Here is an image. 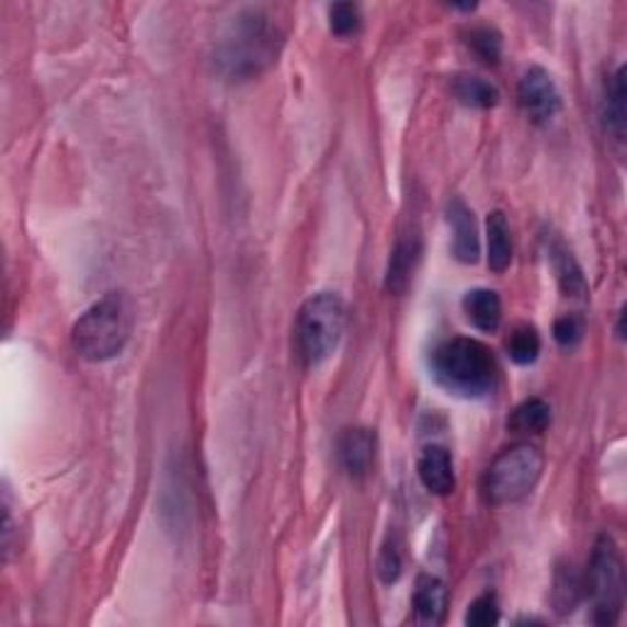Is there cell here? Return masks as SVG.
<instances>
[{"label": "cell", "mask_w": 627, "mask_h": 627, "mask_svg": "<svg viewBox=\"0 0 627 627\" xmlns=\"http://www.w3.org/2000/svg\"><path fill=\"white\" fill-rule=\"evenodd\" d=\"M285 33L265 8H240L214 42V69L228 81H250L275 65Z\"/></svg>", "instance_id": "cell-1"}, {"label": "cell", "mask_w": 627, "mask_h": 627, "mask_svg": "<svg viewBox=\"0 0 627 627\" xmlns=\"http://www.w3.org/2000/svg\"><path fill=\"white\" fill-rule=\"evenodd\" d=\"M430 368L434 380L448 395L464 400H480L495 390L498 365L486 343L476 339L456 337L448 339L432 351Z\"/></svg>", "instance_id": "cell-2"}, {"label": "cell", "mask_w": 627, "mask_h": 627, "mask_svg": "<svg viewBox=\"0 0 627 627\" xmlns=\"http://www.w3.org/2000/svg\"><path fill=\"white\" fill-rule=\"evenodd\" d=\"M133 301L125 292H109L81 314L71 329V346L89 363H106L123 353L133 333Z\"/></svg>", "instance_id": "cell-3"}, {"label": "cell", "mask_w": 627, "mask_h": 627, "mask_svg": "<svg viewBox=\"0 0 627 627\" xmlns=\"http://www.w3.org/2000/svg\"><path fill=\"white\" fill-rule=\"evenodd\" d=\"M349 309L337 292H319L301 305L297 314V353L307 368H317L339 349L346 331Z\"/></svg>", "instance_id": "cell-4"}, {"label": "cell", "mask_w": 627, "mask_h": 627, "mask_svg": "<svg viewBox=\"0 0 627 627\" xmlns=\"http://www.w3.org/2000/svg\"><path fill=\"white\" fill-rule=\"evenodd\" d=\"M542 470H545V454L535 444H515L498 454L488 466L480 493L493 508L515 505L537 488Z\"/></svg>", "instance_id": "cell-5"}, {"label": "cell", "mask_w": 627, "mask_h": 627, "mask_svg": "<svg viewBox=\"0 0 627 627\" xmlns=\"http://www.w3.org/2000/svg\"><path fill=\"white\" fill-rule=\"evenodd\" d=\"M589 598L593 603V623L595 625H615L620 620L625 603V577L623 559L618 545L608 535L595 539L586 581H583Z\"/></svg>", "instance_id": "cell-6"}, {"label": "cell", "mask_w": 627, "mask_h": 627, "mask_svg": "<svg viewBox=\"0 0 627 627\" xmlns=\"http://www.w3.org/2000/svg\"><path fill=\"white\" fill-rule=\"evenodd\" d=\"M517 96L525 116L535 125L551 123L561 111V93L557 83H554L549 71L542 67H529L525 75H522Z\"/></svg>", "instance_id": "cell-7"}, {"label": "cell", "mask_w": 627, "mask_h": 627, "mask_svg": "<svg viewBox=\"0 0 627 627\" xmlns=\"http://www.w3.org/2000/svg\"><path fill=\"white\" fill-rule=\"evenodd\" d=\"M446 221L452 226L454 240H452V253L458 263L474 265L480 258V236L474 212L461 202V198H452L446 204Z\"/></svg>", "instance_id": "cell-8"}, {"label": "cell", "mask_w": 627, "mask_h": 627, "mask_svg": "<svg viewBox=\"0 0 627 627\" xmlns=\"http://www.w3.org/2000/svg\"><path fill=\"white\" fill-rule=\"evenodd\" d=\"M420 255H422L420 236L404 233L400 240H397L390 253L388 273H385V289H388L390 295L400 297L404 295L407 287L412 285L414 270L417 265H420Z\"/></svg>", "instance_id": "cell-9"}, {"label": "cell", "mask_w": 627, "mask_h": 627, "mask_svg": "<svg viewBox=\"0 0 627 627\" xmlns=\"http://www.w3.org/2000/svg\"><path fill=\"white\" fill-rule=\"evenodd\" d=\"M417 474H420L422 486L434 495H448L456 488V474L452 454L444 446L432 444L426 446L420 461H417Z\"/></svg>", "instance_id": "cell-10"}, {"label": "cell", "mask_w": 627, "mask_h": 627, "mask_svg": "<svg viewBox=\"0 0 627 627\" xmlns=\"http://www.w3.org/2000/svg\"><path fill=\"white\" fill-rule=\"evenodd\" d=\"M375 432L363 430V426H355L341 436L339 442V456L341 466L351 478H365L371 474L373 461H375Z\"/></svg>", "instance_id": "cell-11"}, {"label": "cell", "mask_w": 627, "mask_h": 627, "mask_svg": "<svg viewBox=\"0 0 627 627\" xmlns=\"http://www.w3.org/2000/svg\"><path fill=\"white\" fill-rule=\"evenodd\" d=\"M601 121L605 135H611L615 142H625V125H627V87H625V67L605 83L603 103H601Z\"/></svg>", "instance_id": "cell-12"}, {"label": "cell", "mask_w": 627, "mask_h": 627, "mask_svg": "<svg viewBox=\"0 0 627 627\" xmlns=\"http://www.w3.org/2000/svg\"><path fill=\"white\" fill-rule=\"evenodd\" d=\"M446 605H448V591L442 579L436 577H420L417 579L414 595H412V608L414 620L420 625H442L446 618Z\"/></svg>", "instance_id": "cell-13"}, {"label": "cell", "mask_w": 627, "mask_h": 627, "mask_svg": "<svg viewBox=\"0 0 627 627\" xmlns=\"http://www.w3.org/2000/svg\"><path fill=\"white\" fill-rule=\"evenodd\" d=\"M464 314L478 331L493 333L503 321V301L495 289H470L464 297Z\"/></svg>", "instance_id": "cell-14"}, {"label": "cell", "mask_w": 627, "mask_h": 627, "mask_svg": "<svg viewBox=\"0 0 627 627\" xmlns=\"http://www.w3.org/2000/svg\"><path fill=\"white\" fill-rule=\"evenodd\" d=\"M549 258H551L554 273H557V282L563 295L573 297V299L586 297V292H589L586 277H583L581 265L577 263V258L569 253L567 246L559 243V240H554V243L549 246Z\"/></svg>", "instance_id": "cell-15"}, {"label": "cell", "mask_w": 627, "mask_h": 627, "mask_svg": "<svg viewBox=\"0 0 627 627\" xmlns=\"http://www.w3.org/2000/svg\"><path fill=\"white\" fill-rule=\"evenodd\" d=\"M486 240H488V267L493 270L495 275H503L512 263V238L503 212H493L488 216Z\"/></svg>", "instance_id": "cell-16"}, {"label": "cell", "mask_w": 627, "mask_h": 627, "mask_svg": "<svg viewBox=\"0 0 627 627\" xmlns=\"http://www.w3.org/2000/svg\"><path fill=\"white\" fill-rule=\"evenodd\" d=\"M452 93L458 103H464L468 109H495L500 103V91L493 83L474 75L454 77Z\"/></svg>", "instance_id": "cell-17"}, {"label": "cell", "mask_w": 627, "mask_h": 627, "mask_svg": "<svg viewBox=\"0 0 627 627\" xmlns=\"http://www.w3.org/2000/svg\"><path fill=\"white\" fill-rule=\"evenodd\" d=\"M551 422V407L539 400V397H529L522 404H517L512 414L508 417V432L512 434H542Z\"/></svg>", "instance_id": "cell-18"}, {"label": "cell", "mask_w": 627, "mask_h": 627, "mask_svg": "<svg viewBox=\"0 0 627 627\" xmlns=\"http://www.w3.org/2000/svg\"><path fill=\"white\" fill-rule=\"evenodd\" d=\"M505 351L512 363H517V365L535 363L542 351V339H539L537 329L529 327V323H522V327L512 329V333L505 341Z\"/></svg>", "instance_id": "cell-19"}, {"label": "cell", "mask_w": 627, "mask_h": 627, "mask_svg": "<svg viewBox=\"0 0 627 627\" xmlns=\"http://www.w3.org/2000/svg\"><path fill=\"white\" fill-rule=\"evenodd\" d=\"M583 583L577 573L569 569H563L557 573V581H554V605H557L559 615H569L579 605Z\"/></svg>", "instance_id": "cell-20"}, {"label": "cell", "mask_w": 627, "mask_h": 627, "mask_svg": "<svg viewBox=\"0 0 627 627\" xmlns=\"http://www.w3.org/2000/svg\"><path fill=\"white\" fill-rule=\"evenodd\" d=\"M468 47L474 49L478 59L486 65H498L503 57V37H500L493 27H474L468 33Z\"/></svg>", "instance_id": "cell-21"}, {"label": "cell", "mask_w": 627, "mask_h": 627, "mask_svg": "<svg viewBox=\"0 0 627 627\" xmlns=\"http://www.w3.org/2000/svg\"><path fill=\"white\" fill-rule=\"evenodd\" d=\"M500 620V605L495 593H483L468 605L466 625L470 627H493Z\"/></svg>", "instance_id": "cell-22"}, {"label": "cell", "mask_w": 627, "mask_h": 627, "mask_svg": "<svg viewBox=\"0 0 627 627\" xmlns=\"http://www.w3.org/2000/svg\"><path fill=\"white\" fill-rule=\"evenodd\" d=\"M329 27L333 35L349 37L361 27V8L355 3H337L329 8Z\"/></svg>", "instance_id": "cell-23"}, {"label": "cell", "mask_w": 627, "mask_h": 627, "mask_svg": "<svg viewBox=\"0 0 627 627\" xmlns=\"http://www.w3.org/2000/svg\"><path fill=\"white\" fill-rule=\"evenodd\" d=\"M378 577L383 583H395L397 579L402 577V551L397 539H388L380 549V559H378Z\"/></svg>", "instance_id": "cell-24"}, {"label": "cell", "mask_w": 627, "mask_h": 627, "mask_svg": "<svg viewBox=\"0 0 627 627\" xmlns=\"http://www.w3.org/2000/svg\"><path fill=\"white\" fill-rule=\"evenodd\" d=\"M554 339H557L561 349L567 351L577 349L583 339V321L579 317H573V314L557 319V323H554Z\"/></svg>", "instance_id": "cell-25"}]
</instances>
